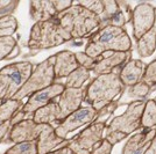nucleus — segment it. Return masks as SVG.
Listing matches in <instances>:
<instances>
[{"label":"nucleus","mask_w":156,"mask_h":154,"mask_svg":"<svg viewBox=\"0 0 156 154\" xmlns=\"http://www.w3.org/2000/svg\"><path fill=\"white\" fill-rule=\"evenodd\" d=\"M146 105V101H133L127 105L124 114L115 116L106 126L105 139L112 146L124 140L135 130L141 128V116Z\"/></svg>","instance_id":"4"},{"label":"nucleus","mask_w":156,"mask_h":154,"mask_svg":"<svg viewBox=\"0 0 156 154\" xmlns=\"http://www.w3.org/2000/svg\"><path fill=\"white\" fill-rule=\"evenodd\" d=\"M130 49L132 41L124 28L105 26L89 38L84 52L92 58H98L105 52H128Z\"/></svg>","instance_id":"1"},{"label":"nucleus","mask_w":156,"mask_h":154,"mask_svg":"<svg viewBox=\"0 0 156 154\" xmlns=\"http://www.w3.org/2000/svg\"><path fill=\"white\" fill-rule=\"evenodd\" d=\"M12 128V124H11V121H7V122H4L0 124V144L4 141L5 137L7 136V133L9 132V130Z\"/></svg>","instance_id":"34"},{"label":"nucleus","mask_w":156,"mask_h":154,"mask_svg":"<svg viewBox=\"0 0 156 154\" xmlns=\"http://www.w3.org/2000/svg\"><path fill=\"white\" fill-rule=\"evenodd\" d=\"M48 154H73V153H72V151L68 147V145H66V146L57 148V149H55V151H52V152H50V153H48Z\"/></svg>","instance_id":"35"},{"label":"nucleus","mask_w":156,"mask_h":154,"mask_svg":"<svg viewBox=\"0 0 156 154\" xmlns=\"http://www.w3.org/2000/svg\"><path fill=\"white\" fill-rule=\"evenodd\" d=\"M78 5L83 6L84 8L89 9L90 12L94 13L99 18L104 13V4L103 0H83V1H77Z\"/></svg>","instance_id":"29"},{"label":"nucleus","mask_w":156,"mask_h":154,"mask_svg":"<svg viewBox=\"0 0 156 154\" xmlns=\"http://www.w3.org/2000/svg\"><path fill=\"white\" fill-rule=\"evenodd\" d=\"M34 66L30 62H19L0 70V102L13 99L30 77Z\"/></svg>","instance_id":"6"},{"label":"nucleus","mask_w":156,"mask_h":154,"mask_svg":"<svg viewBox=\"0 0 156 154\" xmlns=\"http://www.w3.org/2000/svg\"><path fill=\"white\" fill-rule=\"evenodd\" d=\"M155 21V7L150 4L142 2L139 4L132 11V25H133V36L139 41L146 32L149 30Z\"/></svg>","instance_id":"12"},{"label":"nucleus","mask_w":156,"mask_h":154,"mask_svg":"<svg viewBox=\"0 0 156 154\" xmlns=\"http://www.w3.org/2000/svg\"><path fill=\"white\" fill-rule=\"evenodd\" d=\"M98 60L96 67L92 72L97 75L101 74H110V73H118L115 69L125 65L130 58V51L128 52H113L108 51L103 53Z\"/></svg>","instance_id":"14"},{"label":"nucleus","mask_w":156,"mask_h":154,"mask_svg":"<svg viewBox=\"0 0 156 154\" xmlns=\"http://www.w3.org/2000/svg\"><path fill=\"white\" fill-rule=\"evenodd\" d=\"M59 116H61V110H59L58 105L54 101H51L50 103H48L47 105L40 108L39 110H36L32 115L30 118L35 123H37V124L52 125V124L57 123V125H58L59 123H61Z\"/></svg>","instance_id":"20"},{"label":"nucleus","mask_w":156,"mask_h":154,"mask_svg":"<svg viewBox=\"0 0 156 154\" xmlns=\"http://www.w3.org/2000/svg\"><path fill=\"white\" fill-rule=\"evenodd\" d=\"M11 5H13L12 1H8V0H0V12H1L2 9L7 8L8 6H11Z\"/></svg>","instance_id":"37"},{"label":"nucleus","mask_w":156,"mask_h":154,"mask_svg":"<svg viewBox=\"0 0 156 154\" xmlns=\"http://www.w3.org/2000/svg\"><path fill=\"white\" fill-rule=\"evenodd\" d=\"M66 139H62L55 132V128L52 125L44 124V128L42 130L41 135L39 136L36 140V147H37V154H48L63 146L68 145Z\"/></svg>","instance_id":"16"},{"label":"nucleus","mask_w":156,"mask_h":154,"mask_svg":"<svg viewBox=\"0 0 156 154\" xmlns=\"http://www.w3.org/2000/svg\"><path fill=\"white\" fill-rule=\"evenodd\" d=\"M52 4H54V7H55V9L57 11V13H62V12H64L66 11L68 8H70V7L73 5V2H72L71 0H66V1H61V0H52Z\"/></svg>","instance_id":"33"},{"label":"nucleus","mask_w":156,"mask_h":154,"mask_svg":"<svg viewBox=\"0 0 156 154\" xmlns=\"http://www.w3.org/2000/svg\"><path fill=\"white\" fill-rule=\"evenodd\" d=\"M141 128H156V104L154 100L146 101V105H144L142 116H141Z\"/></svg>","instance_id":"24"},{"label":"nucleus","mask_w":156,"mask_h":154,"mask_svg":"<svg viewBox=\"0 0 156 154\" xmlns=\"http://www.w3.org/2000/svg\"><path fill=\"white\" fill-rule=\"evenodd\" d=\"M142 81L144 84L148 85V86H150L151 89H153V85L156 86V59L150 62L149 64L146 66L142 77Z\"/></svg>","instance_id":"30"},{"label":"nucleus","mask_w":156,"mask_h":154,"mask_svg":"<svg viewBox=\"0 0 156 154\" xmlns=\"http://www.w3.org/2000/svg\"><path fill=\"white\" fill-rule=\"evenodd\" d=\"M144 154H156V135H155V138H154L153 142L150 144L149 148L147 149V152Z\"/></svg>","instance_id":"36"},{"label":"nucleus","mask_w":156,"mask_h":154,"mask_svg":"<svg viewBox=\"0 0 156 154\" xmlns=\"http://www.w3.org/2000/svg\"><path fill=\"white\" fill-rule=\"evenodd\" d=\"M4 154H37L36 140L14 144L13 146L8 148Z\"/></svg>","instance_id":"26"},{"label":"nucleus","mask_w":156,"mask_h":154,"mask_svg":"<svg viewBox=\"0 0 156 154\" xmlns=\"http://www.w3.org/2000/svg\"><path fill=\"white\" fill-rule=\"evenodd\" d=\"M97 115L98 111L90 105L80 107L78 110L73 111L71 115L68 116L63 122L59 123L55 128V132L59 138L66 139V137L70 132H73L77 129L94 122Z\"/></svg>","instance_id":"9"},{"label":"nucleus","mask_w":156,"mask_h":154,"mask_svg":"<svg viewBox=\"0 0 156 154\" xmlns=\"http://www.w3.org/2000/svg\"><path fill=\"white\" fill-rule=\"evenodd\" d=\"M146 64L139 59H132L124 65V67L119 72V78L121 82L128 87H132L134 85L142 81L143 73H144Z\"/></svg>","instance_id":"18"},{"label":"nucleus","mask_w":156,"mask_h":154,"mask_svg":"<svg viewBox=\"0 0 156 154\" xmlns=\"http://www.w3.org/2000/svg\"><path fill=\"white\" fill-rule=\"evenodd\" d=\"M54 64H55V55L48 57L43 62L36 65L26 84L13 96L14 100L22 101L25 97L30 96L34 93L51 86L56 80L54 73Z\"/></svg>","instance_id":"7"},{"label":"nucleus","mask_w":156,"mask_h":154,"mask_svg":"<svg viewBox=\"0 0 156 154\" xmlns=\"http://www.w3.org/2000/svg\"><path fill=\"white\" fill-rule=\"evenodd\" d=\"M153 100H154V102H155V104H156V96L154 97V99H153Z\"/></svg>","instance_id":"38"},{"label":"nucleus","mask_w":156,"mask_h":154,"mask_svg":"<svg viewBox=\"0 0 156 154\" xmlns=\"http://www.w3.org/2000/svg\"><path fill=\"white\" fill-rule=\"evenodd\" d=\"M29 14L32 20L37 22H46L49 20L56 18L58 13L55 9L52 0H40V1H30L29 2Z\"/></svg>","instance_id":"19"},{"label":"nucleus","mask_w":156,"mask_h":154,"mask_svg":"<svg viewBox=\"0 0 156 154\" xmlns=\"http://www.w3.org/2000/svg\"><path fill=\"white\" fill-rule=\"evenodd\" d=\"M78 62L76 58V53L63 50L55 55V64H54V73L55 79H62L66 78L71 72L77 69Z\"/></svg>","instance_id":"17"},{"label":"nucleus","mask_w":156,"mask_h":154,"mask_svg":"<svg viewBox=\"0 0 156 154\" xmlns=\"http://www.w3.org/2000/svg\"><path fill=\"white\" fill-rule=\"evenodd\" d=\"M16 46V39L13 36L0 37V60L7 59Z\"/></svg>","instance_id":"28"},{"label":"nucleus","mask_w":156,"mask_h":154,"mask_svg":"<svg viewBox=\"0 0 156 154\" xmlns=\"http://www.w3.org/2000/svg\"><path fill=\"white\" fill-rule=\"evenodd\" d=\"M150 90H151L150 86L144 84L143 81H140L139 84L129 87L128 95L132 99H135L136 101H144V99L149 95Z\"/></svg>","instance_id":"27"},{"label":"nucleus","mask_w":156,"mask_h":154,"mask_svg":"<svg viewBox=\"0 0 156 154\" xmlns=\"http://www.w3.org/2000/svg\"><path fill=\"white\" fill-rule=\"evenodd\" d=\"M23 107L22 101L9 99L0 104V122L4 123L7 121H11L14 115Z\"/></svg>","instance_id":"23"},{"label":"nucleus","mask_w":156,"mask_h":154,"mask_svg":"<svg viewBox=\"0 0 156 154\" xmlns=\"http://www.w3.org/2000/svg\"><path fill=\"white\" fill-rule=\"evenodd\" d=\"M76 58H77L78 65L86 69L87 71H92L96 65H97L99 58H92L90 56H87L85 52H77L76 53Z\"/></svg>","instance_id":"31"},{"label":"nucleus","mask_w":156,"mask_h":154,"mask_svg":"<svg viewBox=\"0 0 156 154\" xmlns=\"http://www.w3.org/2000/svg\"><path fill=\"white\" fill-rule=\"evenodd\" d=\"M84 97L85 88H65L62 94L52 100L61 110V122H63L68 116L80 108Z\"/></svg>","instance_id":"13"},{"label":"nucleus","mask_w":156,"mask_h":154,"mask_svg":"<svg viewBox=\"0 0 156 154\" xmlns=\"http://www.w3.org/2000/svg\"><path fill=\"white\" fill-rule=\"evenodd\" d=\"M125 89L119 73L97 75L85 88L84 101L98 112L120 96Z\"/></svg>","instance_id":"2"},{"label":"nucleus","mask_w":156,"mask_h":154,"mask_svg":"<svg viewBox=\"0 0 156 154\" xmlns=\"http://www.w3.org/2000/svg\"><path fill=\"white\" fill-rule=\"evenodd\" d=\"M106 129L104 122H93L80 133L68 141V147L73 154H91L94 146L103 139Z\"/></svg>","instance_id":"8"},{"label":"nucleus","mask_w":156,"mask_h":154,"mask_svg":"<svg viewBox=\"0 0 156 154\" xmlns=\"http://www.w3.org/2000/svg\"><path fill=\"white\" fill-rule=\"evenodd\" d=\"M69 41H71L70 35L62 29L57 19L54 18L46 22L34 23L29 34L28 48L39 51L43 49L56 48Z\"/></svg>","instance_id":"5"},{"label":"nucleus","mask_w":156,"mask_h":154,"mask_svg":"<svg viewBox=\"0 0 156 154\" xmlns=\"http://www.w3.org/2000/svg\"><path fill=\"white\" fill-rule=\"evenodd\" d=\"M112 148H113V146L111 145L108 141L106 140V139H101L94 146L91 154H111L112 153Z\"/></svg>","instance_id":"32"},{"label":"nucleus","mask_w":156,"mask_h":154,"mask_svg":"<svg viewBox=\"0 0 156 154\" xmlns=\"http://www.w3.org/2000/svg\"><path fill=\"white\" fill-rule=\"evenodd\" d=\"M18 20L11 14H5L0 16V37H9L13 36L18 30Z\"/></svg>","instance_id":"25"},{"label":"nucleus","mask_w":156,"mask_h":154,"mask_svg":"<svg viewBox=\"0 0 156 154\" xmlns=\"http://www.w3.org/2000/svg\"><path fill=\"white\" fill-rule=\"evenodd\" d=\"M64 89V84H62V82H54L51 86L34 93V94H32L29 96L28 101L21 108L22 112L26 116L30 115V117H32V115L36 110H39L40 108H42V107L47 105L48 103H50L55 97H57L59 94H62V92Z\"/></svg>","instance_id":"11"},{"label":"nucleus","mask_w":156,"mask_h":154,"mask_svg":"<svg viewBox=\"0 0 156 154\" xmlns=\"http://www.w3.org/2000/svg\"><path fill=\"white\" fill-rule=\"evenodd\" d=\"M56 19L62 29L70 35L71 39L84 38L85 36L100 28L99 16L78 5L77 2L66 11L59 13Z\"/></svg>","instance_id":"3"},{"label":"nucleus","mask_w":156,"mask_h":154,"mask_svg":"<svg viewBox=\"0 0 156 154\" xmlns=\"http://www.w3.org/2000/svg\"><path fill=\"white\" fill-rule=\"evenodd\" d=\"M90 79V71L78 66L65 79V88H83V85Z\"/></svg>","instance_id":"22"},{"label":"nucleus","mask_w":156,"mask_h":154,"mask_svg":"<svg viewBox=\"0 0 156 154\" xmlns=\"http://www.w3.org/2000/svg\"><path fill=\"white\" fill-rule=\"evenodd\" d=\"M43 128L44 124H37L32 118H25L23 121L11 128L9 132L6 136V140H4V142L20 144V142L37 140Z\"/></svg>","instance_id":"10"},{"label":"nucleus","mask_w":156,"mask_h":154,"mask_svg":"<svg viewBox=\"0 0 156 154\" xmlns=\"http://www.w3.org/2000/svg\"><path fill=\"white\" fill-rule=\"evenodd\" d=\"M156 135V129H144L132 136L122 147V154H144Z\"/></svg>","instance_id":"15"},{"label":"nucleus","mask_w":156,"mask_h":154,"mask_svg":"<svg viewBox=\"0 0 156 154\" xmlns=\"http://www.w3.org/2000/svg\"><path fill=\"white\" fill-rule=\"evenodd\" d=\"M156 49V8H155V21L154 25L148 32L137 41L136 50L139 56L143 58L150 57Z\"/></svg>","instance_id":"21"}]
</instances>
